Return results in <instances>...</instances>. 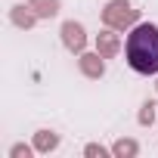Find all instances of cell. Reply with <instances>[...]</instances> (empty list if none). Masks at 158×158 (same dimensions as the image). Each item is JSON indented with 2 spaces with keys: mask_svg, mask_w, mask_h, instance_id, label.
<instances>
[{
  "mask_svg": "<svg viewBox=\"0 0 158 158\" xmlns=\"http://www.w3.org/2000/svg\"><path fill=\"white\" fill-rule=\"evenodd\" d=\"M127 65L139 74H158V25H136L124 40Z\"/></svg>",
  "mask_w": 158,
  "mask_h": 158,
  "instance_id": "cell-1",
  "label": "cell"
},
{
  "mask_svg": "<svg viewBox=\"0 0 158 158\" xmlns=\"http://www.w3.org/2000/svg\"><path fill=\"white\" fill-rule=\"evenodd\" d=\"M136 19H139V10H133L127 0H112V3L102 10V22H106V28H115V31L130 28Z\"/></svg>",
  "mask_w": 158,
  "mask_h": 158,
  "instance_id": "cell-2",
  "label": "cell"
},
{
  "mask_svg": "<svg viewBox=\"0 0 158 158\" xmlns=\"http://www.w3.org/2000/svg\"><path fill=\"white\" fill-rule=\"evenodd\" d=\"M62 44H65V50H71V53H84V47H87V31H84V25H81V22H62Z\"/></svg>",
  "mask_w": 158,
  "mask_h": 158,
  "instance_id": "cell-3",
  "label": "cell"
},
{
  "mask_svg": "<svg viewBox=\"0 0 158 158\" xmlns=\"http://www.w3.org/2000/svg\"><path fill=\"white\" fill-rule=\"evenodd\" d=\"M96 50H99L102 59H115L121 53V37L115 34V28H106V31L96 34Z\"/></svg>",
  "mask_w": 158,
  "mask_h": 158,
  "instance_id": "cell-4",
  "label": "cell"
},
{
  "mask_svg": "<svg viewBox=\"0 0 158 158\" xmlns=\"http://www.w3.org/2000/svg\"><path fill=\"white\" fill-rule=\"evenodd\" d=\"M77 65H81V71L87 77H102L106 74V59L99 56V50L96 53H77Z\"/></svg>",
  "mask_w": 158,
  "mask_h": 158,
  "instance_id": "cell-5",
  "label": "cell"
},
{
  "mask_svg": "<svg viewBox=\"0 0 158 158\" xmlns=\"http://www.w3.org/2000/svg\"><path fill=\"white\" fill-rule=\"evenodd\" d=\"M10 19H13V25H19V28H31L34 22H37V13L31 10V6H13L10 10Z\"/></svg>",
  "mask_w": 158,
  "mask_h": 158,
  "instance_id": "cell-6",
  "label": "cell"
},
{
  "mask_svg": "<svg viewBox=\"0 0 158 158\" xmlns=\"http://www.w3.org/2000/svg\"><path fill=\"white\" fill-rule=\"evenodd\" d=\"M59 146V133H53V130H37L34 133V149L37 152H53Z\"/></svg>",
  "mask_w": 158,
  "mask_h": 158,
  "instance_id": "cell-7",
  "label": "cell"
},
{
  "mask_svg": "<svg viewBox=\"0 0 158 158\" xmlns=\"http://www.w3.org/2000/svg\"><path fill=\"white\" fill-rule=\"evenodd\" d=\"M28 6L37 13V19H53L59 13V0H28Z\"/></svg>",
  "mask_w": 158,
  "mask_h": 158,
  "instance_id": "cell-8",
  "label": "cell"
},
{
  "mask_svg": "<svg viewBox=\"0 0 158 158\" xmlns=\"http://www.w3.org/2000/svg\"><path fill=\"white\" fill-rule=\"evenodd\" d=\"M112 152H115L118 158H133V155L139 152V146H136V139H118Z\"/></svg>",
  "mask_w": 158,
  "mask_h": 158,
  "instance_id": "cell-9",
  "label": "cell"
},
{
  "mask_svg": "<svg viewBox=\"0 0 158 158\" xmlns=\"http://www.w3.org/2000/svg\"><path fill=\"white\" fill-rule=\"evenodd\" d=\"M152 121H155V102H143V109H139V124L149 127Z\"/></svg>",
  "mask_w": 158,
  "mask_h": 158,
  "instance_id": "cell-10",
  "label": "cell"
},
{
  "mask_svg": "<svg viewBox=\"0 0 158 158\" xmlns=\"http://www.w3.org/2000/svg\"><path fill=\"white\" fill-rule=\"evenodd\" d=\"M10 155H13V158H31V146H25V143H16V146L10 149Z\"/></svg>",
  "mask_w": 158,
  "mask_h": 158,
  "instance_id": "cell-11",
  "label": "cell"
},
{
  "mask_svg": "<svg viewBox=\"0 0 158 158\" xmlns=\"http://www.w3.org/2000/svg\"><path fill=\"white\" fill-rule=\"evenodd\" d=\"M84 155H87V158H106V155H109V152H106V149H102V146H96V143H90V146H87V149H84Z\"/></svg>",
  "mask_w": 158,
  "mask_h": 158,
  "instance_id": "cell-12",
  "label": "cell"
},
{
  "mask_svg": "<svg viewBox=\"0 0 158 158\" xmlns=\"http://www.w3.org/2000/svg\"><path fill=\"white\" fill-rule=\"evenodd\" d=\"M155 87H158V84H155Z\"/></svg>",
  "mask_w": 158,
  "mask_h": 158,
  "instance_id": "cell-13",
  "label": "cell"
}]
</instances>
